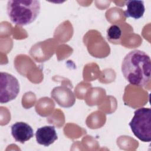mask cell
<instances>
[{"label": "cell", "mask_w": 151, "mask_h": 151, "mask_svg": "<svg viewBox=\"0 0 151 151\" xmlns=\"http://www.w3.org/2000/svg\"><path fill=\"white\" fill-rule=\"evenodd\" d=\"M11 134L15 141L23 144L33 137L34 133L32 128L28 124L19 122L12 125Z\"/></svg>", "instance_id": "cell-5"}, {"label": "cell", "mask_w": 151, "mask_h": 151, "mask_svg": "<svg viewBox=\"0 0 151 151\" xmlns=\"http://www.w3.org/2000/svg\"><path fill=\"white\" fill-rule=\"evenodd\" d=\"M41 5L37 0H11L6 5L10 21L15 25L25 26L33 22L40 12Z\"/></svg>", "instance_id": "cell-2"}, {"label": "cell", "mask_w": 151, "mask_h": 151, "mask_svg": "<svg viewBox=\"0 0 151 151\" xmlns=\"http://www.w3.org/2000/svg\"><path fill=\"white\" fill-rule=\"evenodd\" d=\"M121 68L124 78L132 85L145 87L150 82L151 60L143 51H130L124 57Z\"/></svg>", "instance_id": "cell-1"}, {"label": "cell", "mask_w": 151, "mask_h": 151, "mask_svg": "<svg viewBox=\"0 0 151 151\" xmlns=\"http://www.w3.org/2000/svg\"><path fill=\"white\" fill-rule=\"evenodd\" d=\"M37 142L44 146H49L57 139V134L54 126H45L38 128L35 133Z\"/></svg>", "instance_id": "cell-6"}, {"label": "cell", "mask_w": 151, "mask_h": 151, "mask_svg": "<svg viewBox=\"0 0 151 151\" xmlns=\"http://www.w3.org/2000/svg\"><path fill=\"white\" fill-rule=\"evenodd\" d=\"M123 32L121 27L118 24L111 25L107 29L106 37L107 40L114 44H119L121 42Z\"/></svg>", "instance_id": "cell-8"}, {"label": "cell", "mask_w": 151, "mask_h": 151, "mask_svg": "<svg viewBox=\"0 0 151 151\" xmlns=\"http://www.w3.org/2000/svg\"><path fill=\"white\" fill-rule=\"evenodd\" d=\"M19 92L18 80L6 72L0 74V102L6 103L15 99Z\"/></svg>", "instance_id": "cell-4"}, {"label": "cell", "mask_w": 151, "mask_h": 151, "mask_svg": "<svg viewBox=\"0 0 151 151\" xmlns=\"http://www.w3.org/2000/svg\"><path fill=\"white\" fill-rule=\"evenodd\" d=\"M127 8L124 12V15L127 18H132L138 19L143 17L145 8L144 2L139 0H129L126 3Z\"/></svg>", "instance_id": "cell-7"}, {"label": "cell", "mask_w": 151, "mask_h": 151, "mask_svg": "<svg viewBox=\"0 0 151 151\" xmlns=\"http://www.w3.org/2000/svg\"><path fill=\"white\" fill-rule=\"evenodd\" d=\"M129 126L134 135L143 142L151 140V109L142 107L134 112V116L129 123Z\"/></svg>", "instance_id": "cell-3"}]
</instances>
